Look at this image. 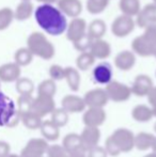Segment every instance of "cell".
Returning a JSON list of instances; mask_svg holds the SVG:
<instances>
[{
	"label": "cell",
	"mask_w": 156,
	"mask_h": 157,
	"mask_svg": "<svg viewBox=\"0 0 156 157\" xmlns=\"http://www.w3.org/2000/svg\"><path fill=\"white\" fill-rule=\"evenodd\" d=\"M87 156L88 157H107L108 154H107V151L105 150V147L96 145V147L88 150Z\"/></svg>",
	"instance_id": "b9f144b4"
},
{
	"label": "cell",
	"mask_w": 156,
	"mask_h": 157,
	"mask_svg": "<svg viewBox=\"0 0 156 157\" xmlns=\"http://www.w3.org/2000/svg\"><path fill=\"white\" fill-rule=\"evenodd\" d=\"M135 135L131 130L124 127L116 129L105 142V150L110 156H119L122 153H128L135 147Z\"/></svg>",
	"instance_id": "7a4b0ae2"
},
{
	"label": "cell",
	"mask_w": 156,
	"mask_h": 157,
	"mask_svg": "<svg viewBox=\"0 0 156 157\" xmlns=\"http://www.w3.org/2000/svg\"><path fill=\"white\" fill-rule=\"evenodd\" d=\"M62 145L67 151V153L77 149H83L82 144H81L80 135L77 134V132H70L67 136H64L62 141Z\"/></svg>",
	"instance_id": "f546056e"
},
{
	"label": "cell",
	"mask_w": 156,
	"mask_h": 157,
	"mask_svg": "<svg viewBox=\"0 0 156 157\" xmlns=\"http://www.w3.org/2000/svg\"><path fill=\"white\" fill-rule=\"evenodd\" d=\"M14 11L11 8L0 9V31L6 30L10 27L12 21H14Z\"/></svg>",
	"instance_id": "8d00e7d4"
},
{
	"label": "cell",
	"mask_w": 156,
	"mask_h": 157,
	"mask_svg": "<svg viewBox=\"0 0 156 157\" xmlns=\"http://www.w3.org/2000/svg\"><path fill=\"white\" fill-rule=\"evenodd\" d=\"M11 147L6 141H0V157H6L10 154Z\"/></svg>",
	"instance_id": "ee69618b"
},
{
	"label": "cell",
	"mask_w": 156,
	"mask_h": 157,
	"mask_svg": "<svg viewBox=\"0 0 156 157\" xmlns=\"http://www.w3.org/2000/svg\"><path fill=\"white\" fill-rule=\"evenodd\" d=\"M154 132H156V122L154 123Z\"/></svg>",
	"instance_id": "f5cc1de1"
},
{
	"label": "cell",
	"mask_w": 156,
	"mask_h": 157,
	"mask_svg": "<svg viewBox=\"0 0 156 157\" xmlns=\"http://www.w3.org/2000/svg\"><path fill=\"white\" fill-rule=\"evenodd\" d=\"M61 107L69 113H79V112L85 111L86 108H87V105H86L83 97L74 94H69L65 95L62 98Z\"/></svg>",
	"instance_id": "e0dca14e"
},
{
	"label": "cell",
	"mask_w": 156,
	"mask_h": 157,
	"mask_svg": "<svg viewBox=\"0 0 156 157\" xmlns=\"http://www.w3.org/2000/svg\"><path fill=\"white\" fill-rule=\"evenodd\" d=\"M87 28L88 24L83 18H80L79 16L72 18L70 24H67V30H65L67 40L71 41L72 43L78 41L80 37L87 34Z\"/></svg>",
	"instance_id": "8fae6325"
},
{
	"label": "cell",
	"mask_w": 156,
	"mask_h": 157,
	"mask_svg": "<svg viewBox=\"0 0 156 157\" xmlns=\"http://www.w3.org/2000/svg\"><path fill=\"white\" fill-rule=\"evenodd\" d=\"M152 108V111H153V114H154V117H156V107H151Z\"/></svg>",
	"instance_id": "816d5d0a"
},
{
	"label": "cell",
	"mask_w": 156,
	"mask_h": 157,
	"mask_svg": "<svg viewBox=\"0 0 156 157\" xmlns=\"http://www.w3.org/2000/svg\"><path fill=\"white\" fill-rule=\"evenodd\" d=\"M36 1H39V2H41L42 4L43 3H46V4H54V3H56L58 0H36Z\"/></svg>",
	"instance_id": "7dc6e473"
},
{
	"label": "cell",
	"mask_w": 156,
	"mask_h": 157,
	"mask_svg": "<svg viewBox=\"0 0 156 157\" xmlns=\"http://www.w3.org/2000/svg\"><path fill=\"white\" fill-rule=\"evenodd\" d=\"M21 1H30V0H21Z\"/></svg>",
	"instance_id": "db71d44e"
},
{
	"label": "cell",
	"mask_w": 156,
	"mask_h": 157,
	"mask_svg": "<svg viewBox=\"0 0 156 157\" xmlns=\"http://www.w3.org/2000/svg\"><path fill=\"white\" fill-rule=\"evenodd\" d=\"M131 118L135 121L140 123H146L151 121L154 118L152 108L151 106L144 105V104H140V105H136L131 110Z\"/></svg>",
	"instance_id": "603a6c76"
},
{
	"label": "cell",
	"mask_w": 156,
	"mask_h": 157,
	"mask_svg": "<svg viewBox=\"0 0 156 157\" xmlns=\"http://www.w3.org/2000/svg\"><path fill=\"white\" fill-rule=\"evenodd\" d=\"M83 99H85L87 107L104 108L109 101L106 91H105V89H102V88H95V89L89 90L85 94Z\"/></svg>",
	"instance_id": "7c38bea8"
},
{
	"label": "cell",
	"mask_w": 156,
	"mask_h": 157,
	"mask_svg": "<svg viewBox=\"0 0 156 157\" xmlns=\"http://www.w3.org/2000/svg\"><path fill=\"white\" fill-rule=\"evenodd\" d=\"M21 66L15 62L4 63L0 66V81L2 82H14L21 77Z\"/></svg>",
	"instance_id": "d6986e66"
},
{
	"label": "cell",
	"mask_w": 156,
	"mask_h": 157,
	"mask_svg": "<svg viewBox=\"0 0 156 157\" xmlns=\"http://www.w3.org/2000/svg\"><path fill=\"white\" fill-rule=\"evenodd\" d=\"M21 122V113L15 103L0 91V127H14Z\"/></svg>",
	"instance_id": "277c9868"
},
{
	"label": "cell",
	"mask_w": 156,
	"mask_h": 157,
	"mask_svg": "<svg viewBox=\"0 0 156 157\" xmlns=\"http://www.w3.org/2000/svg\"><path fill=\"white\" fill-rule=\"evenodd\" d=\"M119 8L122 14L136 17L139 11L141 10V4H140V0H120Z\"/></svg>",
	"instance_id": "4316f807"
},
{
	"label": "cell",
	"mask_w": 156,
	"mask_h": 157,
	"mask_svg": "<svg viewBox=\"0 0 156 157\" xmlns=\"http://www.w3.org/2000/svg\"><path fill=\"white\" fill-rule=\"evenodd\" d=\"M152 151L156 153V136H155V140H154V143H153V147H152Z\"/></svg>",
	"instance_id": "681fc988"
},
{
	"label": "cell",
	"mask_w": 156,
	"mask_h": 157,
	"mask_svg": "<svg viewBox=\"0 0 156 157\" xmlns=\"http://www.w3.org/2000/svg\"><path fill=\"white\" fill-rule=\"evenodd\" d=\"M136 25L140 28H146L150 25L156 24V3L146 4L144 8H141L139 13L136 16Z\"/></svg>",
	"instance_id": "5bb4252c"
},
{
	"label": "cell",
	"mask_w": 156,
	"mask_h": 157,
	"mask_svg": "<svg viewBox=\"0 0 156 157\" xmlns=\"http://www.w3.org/2000/svg\"><path fill=\"white\" fill-rule=\"evenodd\" d=\"M27 47L32 52L43 60H50L56 55V48L52 43L42 32H32L27 39Z\"/></svg>",
	"instance_id": "3957f363"
},
{
	"label": "cell",
	"mask_w": 156,
	"mask_h": 157,
	"mask_svg": "<svg viewBox=\"0 0 156 157\" xmlns=\"http://www.w3.org/2000/svg\"><path fill=\"white\" fill-rule=\"evenodd\" d=\"M49 77L55 81H59L64 79L65 67H62L59 64H52L49 67Z\"/></svg>",
	"instance_id": "60d3db41"
},
{
	"label": "cell",
	"mask_w": 156,
	"mask_h": 157,
	"mask_svg": "<svg viewBox=\"0 0 156 157\" xmlns=\"http://www.w3.org/2000/svg\"><path fill=\"white\" fill-rule=\"evenodd\" d=\"M69 112L65 111L62 107L57 108L50 113V120L55 123L58 127H64L69 122Z\"/></svg>",
	"instance_id": "e575fe53"
},
{
	"label": "cell",
	"mask_w": 156,
	"mask_h": 157,
	"mask_svg": "<svg viewBox=\"0 0 156 157\" xmlns=\"http://www.w3.org/2000/svg\"><path fill=\"white\" fill-rule=\"evenodd\" d=\"M146 97H148L149 104H150L151 107H156V87L155 86L151 89V91L149 92Z\"/></svg>",
	"instance_id": "f6af8a7d"
},
{
	"label": "cell",
	"mask_w": 156,
	"mask_h": 157,
	"mask_svg": "<svg viewBox=\"0 0 156 157\" xmlns=\"http://www.w3.org/2000/svg\"><path fill=\"white\" fill-rule=\"evenodd\" d=\"M6 157H21V155H17V154H11L10 153Z\"/></svg>",
	"instance_id": "f907efd6"
},
{
	"label": "cell",
	"mask_w": 156,
	"mask_h": 157,
	"mask_svg": "<svg viewBox=\"0 0 156 157\" xmlns=\"http://www.w3.org/2000/svg\"><path fill=\"white\" fill-rule=\"evenodd\" d=\"M153 1H154V3H156V0H153Z\"/></svg>",
	"instance_id": "11a10c76"
},
{
	"label": "cell",
	"mask_w": 156,
	"mask_h": 157,
	"mask_svg": "<svg viewBox=\"0 0 156 157\" xmlns=\"http://www.w3.org/2000/svg\"><path fill=\"white\" fill-rule=\"evenodd\" d=\"M144 34L148 37H150L151 40L156 42V24L154 25H150L148 27L144 28Z\"/></svg>",
	"instance_id": "7bdbcfd3"
},
{
	"label": "cell",
	"mask_w": 156,
	"mask_h": 157,
	"mask_svg": "<svg viewBox=\"0 0 156 157\" xmlns=\"http://www.w3.org/2000/svg\"><path fill=\"white\" fill-rule=\"evenodd\" d=\"M153 87H154V85H153V80L151 79V77L146 74H140L136 76L131 89V93L134 95L143 97L149 94V92L151 91Z\"/></svg>",
	"instance_id": "2e32d148"
},
{
	"label": "cell",
	"mask_w": 156,
	"mask_h": 157,
	"mask_svg": "<svg viewBox=\"0 0 156 157\" xmlns=\"http://www.w3.org/2000/svg\"><path fill=\"white\" fill-rule=\"evenodd\" d=\"M40 132L43 138L47 141H57L60 137V127H58L51 120L43 121L40 126Z\"/></svg>",
	"instance_id": "7402d4cb"
},
{
	"label": "cell",
	"mask_w": 156,
	"mask_h": 157,
	"mask_svg": "<svg viewBox=\"0 0 156 157\" xmlns=\"http://www.w3.org/2000/svg\"><path fill=\"white\" fill-rule=\"evenodd\" d=\"M34 17L36 24L47 34L58 36L67 30V16L54 4H41L34 11Z\"/></svg>",
	"instance_id": "6da1fadb"
},
{
	"label": "cell",
	"mask_w": 156,
	"mask_h": 157,
	"mask_svg": "<svg viewBox=\"0 0 156 157\" xmlns=\"http://www.w3.org/2000/svg\"><path fill=\"white\" fill-rule=\"evenodd\" d=\"M67 157H88L87 151L85 149H77L67 153Z\"/></svg>",
	"instance_id": "bcb514c9"
},
{
	"label": "cell",
	"mask_w": 156,
	"mask_h": 157,
	"mask_svg": "<svg viewBox=\"0 0 156 157\" xmlns=\"http://www.w3.org/2000/svg\"><path fill=\"white\" fill-rule=\"evenodd\" d=\"M42 119L43 118H41L40 116L36 114L32 111H28L21 114V122L25 125V127H27L28 129L31 130L40 129V126H41L42 122H43Z\"/></svg>",
	"instance_id": "f1b7e54d"
},
{
	"label": "cell",
	"mask_w": 156,
	"mask_h": 157,
	"mask_svg": "<svg viewBox=\"0 0 156 157\" xmlns=\"http://www.w3.org/2000/svg\"><path fill=\"white\" fill-rule=\"evenodd\" d=\"M57 6L67 17L75 18L82 12V3L80 0H58Z\"/></svg>",
	"instance_id": "ac0fdd59"
},
{
	"label": "cell",
	"mask_w": 156,
	"mask_h": 157,
	"mask_svg": "<svg viewBox=\"0 0 156 157\" xmlns=\"http://www.w3.org/2000/svg\"><path fill=\"white\" fill-rule=\"evenodd\" d=\"M92 77L93 80L98 85H105L109 83L112 80L113 71L112 66L108 62H101L94 66L92 71Z\"/></svg>",
	"instance_id": "9a60e30c"
},
{
	"label": "cell",
	"mask_w": 156,
	"mask_h": 157,
	"mask_svg": "<svg viewBox=\"0 0 156 157\" xmlns=\"http://www.w3.org/2000/svg\"><path fill=\"white\" fill-rule=\"evenodd\" d=\"M43 157H47V156H43Z\"/></svg>",
	"instance_id": "680465c9"
},
{
	"label": "cell",
	"mask_w": 156,
	"mask_h": 157,
	"mask_svg": "<svg viewBox=\"0 0 156 157\" xmlns=\"http://www.w3.org/2000/svg\"><path fill=\"white\" fill-rule=\"evenodd\" d=\"M109 4V0H87L86 8L92 15H97L103 13Z\"/></svg>",
	"instance_id": "836d02e7"
},
{
	"label": "cell",
	"mask_w": 156,
	"mask_h": 157,
	"mask_svg": "<svg viewBox=\"0 0 156 157\" xmlns=\"http://www.w3.org/2000/svg\"><path fill=\"white\" fill-rule=\"evenodd\" d=\"M89 52L93 55L95 59L105 60V59L109 58V56L111 55V46L105 40L96 39L92 41L91 47H90Z\"/></svg>",
	"instance_id": "44dd1931"
},
{
	"label": "cell",
	"mask_w": 156,
	"mask_h": 157,
	"mask_svg": "<svg viewBox=\"0 0 156 157\" xmlns=\"http://www.w3.org/2000/svg\"><path fill=\"white\" fill-rule=\"evenodd\" d=\"M155 140V135L150 132H141L135 135V147L139 151H146L149 149H152L153 143Z\"/></svg>",
	"instance_id": "cb8c5ba5"
},
{
	"label": "cell",
	"mask_w": 156,
	"mask_h": 157,
	"mask_svg": "<svg viewBox=\"0 0 156 157\" xmlns=\"http://www.w3.org/2000/svg\"><path fill=\"white\" fill-rule=\"evenodd\" d=\"M154 57H155V58H156V52H155V55H154Z\"/></svg>",
	"instance_id": "9f6ffc18"
},
{
	"label": "cell",
	"mask_w": 156,
	"mask_h": 157,
	"mask_svg": "<svg viewBox=\"0 0 156 157\" xmlns=\"http://www.w3.org/2000/svg\"><path fill=\"white\" fill-rule=\"evenodd\" d=\"M107 113L104 108L101 107H87L83 112L82 122L85 126H95L100 127L105 123Z\"/></svg>",
	"instance_id": "30bf717a"
},
{
	"label": "cell",
	"mask_w": 156,
	"mask_h": 157,
	"mask_svg": "<svg viewBox=\"0 0 156 157\" xmlns=\"http://www.w3.org/2000/svg\"><path fill=\"white\" fill-rule=\"evenodd\" d=\"M105 91L109 101H112L115 103H123L128 101L133 94L131 87L117 80H111L109 83H107Z\"/></svg>",
	"instance_id": "5b68a950"
},
{
	"label": "cell",
	"mask_w": 156,
	"mask_h": 157,
	"mask_svg": "<svg viewBox=\"0 0 156 157\" xmlns=\"http://www.w3.org/2000/svg\"><path fill=\"white\" fill-rule=\"evenodd\" d=\"M33 97L32 95H21L17 98V110L21 114L30 111Z\"/></svg>",
	"instance_id": "74e56055"
},
{
	"label": "cell",
	"mask_w": 156,
	"mask_h": 157,
	"mask_svg": "<svg viewBox=\"0 0 156 157\" xmlns=\"http://www.w3.org/2000/svg\"><path fill=\"white\" fill-rule=\"evenodd\" d=\"M56 92H57L56 81L52 80L51 78L43 80L38 87V94H41V95H46V96L54 97Z\"/></svg>",
	"instance_id": "d590c367"
},
{
	"label": "cell",
	"mask_w": 156,
	"mask_h": 157,
	"mask_svg": "<svg viewBox=\"0 0 156 157\" xmlns=\"http://www.w3.org/2000/svg\"><path fill=\"white\" fill-rule=\"evenodd\" d=\"M155 76H156V71H155Z\"/></svg>",
	"instance_id": "6f0895ef"
},
{
	"label": "cell",
	"mask_w": 156,
	"mask_h": 157,
	"mask_svg": "<svg viewBox=\"0 0 156 157\" xmlns=\"http://www.w3.org/2000/svg\"><path fill=\"white\" fill-rule=\"evenodd\" d=\"M47 157H67V151L63 147L62 144H51L48 145Z\"/></svg>",
	"instance_id": "ab89813d"
},
{
	"label": "cell",
	"mask_w": 156,
	"mask_h": 157,
	"mask_svg": "<svg viewBox=\"0 0 156 157\" xmlns=\"http://www.w3.org/2000/svg\"><path fill=\"white\" fill-rule=\"evenodd\" d=\"M136 64V55L131 50H122L116 56L115 65L118 70L127 72L131 70Z\"/></svg>",
	"instance_id": "ffe728a7"
},
{
	"label": "cell",
	"mask_w": 156,
	"mask_h": 157,
	"mask_svg": "<svg viewBox=\"0 0 156 157\" xmlns=\"http://www.w3.org/2000/svg\"><path fill=\"white\" fill-rule=\"evenodd\" d=\"M136 21L134 17L121 14L111 24V32L117 37H125L134 31Z\"/></svg>",
	"instance_id": "52a82bcc"
},
{
	"label": "cell",
	"mask_w": 156,
	"mask_h": 157,
	"mask_svg": "<svg viewBox=\"0 0 156 157\" xmlns=\"http://www.w3.org/2000/svg\"><path fill=\"white\" fill-rule=\"evenodd\" d=\"M33 14V4L31 1H21L14 11V18L19 21H27Z\"/></svg>",
	"instance_id": "83f0119b"
},
{
	"label": "cell",
	"mask_w": 156,
	"mask_h": 157,
	"mask_svg": "<svg viewBox=\"0 0 156 157\" xmlns=\"http://www.w3.org/2000/svg\"><path fill=\"white\" fill-rule=\"evenodd\" d=\"M107 31L106 23L102 19H94L88 25L87 33L92 40L103 39Z\"/></svg>",
	"instance_id": "484cf974"
},
{
	"label": "cell",
	"mask_w": 156,
	"mask_h": 157,
	"mask_svg": "<svg viewBox=\"0 0 156 157\" xmlns=\"http://www.w3.org/2000/svg\"><path fill=\"white\" fill-rule=\"evenodd\" d=\"M143 157H156V153L155 152H151V153L146 154V155L143 156Z\"/></svg>",
	"instance_id": "c3c4849f"
},
{
	"label": "cell",
	"mask_w": 156,
	"mask_h": 157,
	"mask_svg": "<svg viewBox=\"0 0 156 157\" xmlns=\"http://www.w3.org/2000/svg\"><path fill=\"white\" fill-rule=\"evenodd\" d=\"M16 91L21 95H32L34 91V83L27 77H19L16 81Z\"/></svg>",
	"instance_id": "1f68e13d"
},
{
	"label": "cell",
	"mask_w": 156,
	"mask_h": 157,
	"mask_svg": "<svg viewBox=\"0 0 156 157\" xmlns=\"http://www.w3.org/2000/svg\"><path fill=\"white\" fill-rule=\"evenodd\" d=\"M64 79L67 80V83L72 91L76 92L80 88L81 77L79 74V70L72 66H67L64 73Z\"/></svg>",
	"instance_id": "d4e9b609"
},
{
	"label": "cell",
	"mask_w": 156,
	"mask_h": 157,
	"mask_svg": "<svg viewBox=\"0 0 156 157\" xmlns=\"http://www.w3.org/2000/svg\"><path fill=\"white\" fill-rule=\"evenodd\" d=\"M92 41H93V40H92L87 33V34H85L82 37H80L78 41L74 42L73 45H74V47H75V49L78 50L79 52H89L90 47H91Z\"/></svg>",
	"instance_id": "f35d334b"
},
{
	"label": "cell",
	"mask_w": 156,
	"mask_h": 157,
	"mask_svg": "<svg viewBox=\"0 0 156 157\" xmlns=\"http://www.w3.org/2000/svg\"><path fill=\"white\" fill-rule=\"evenodd\" d=\"M81 144L82 147L88 151L92 147L98 145V142L101 140V130L100 127L95 126H85L80 134Z\"/></svg>",
	"instance_id": "4fadbf2b"
},
{
	"label": "cell",
	"mask_w": 156,
	"mask_h": 157,
	"mask_svg": "<svg viewBox=\"0 0 156 157\" xmlns=\"http://www.w3.org/2000/svg\"><path fill=\"white\" fill-rule=\"evenodd\" d=\"M33 55L29 50L28 47H21L16 50L14 55V62L18 64L19 66H27L32 62L33 59Z\"/></svg>",
	"instance_id": "4dcf8cb0"
},
{
	"label": "cell",
	"mask_w": 156,
	"mask_h": 157,
	"mask_svg": "<svg viewBox=\"0 0 156 157\" xmlns=\"http://www.w3.org/2000/svg\"><path fill=\"white\" fill-rule=\"evenodd\" d=\"M131 49L140 57H152L156 52V42L148 37L146 34H141L139 36L135 37L131 43Z\"/></svg>",
	"instance_id": "8992f818"
},
{
	"label": "cell",
	"mask_w": 156,
	"mask_h": 157,
	"mask_svg": "<svg viewBox=\"0 0 156 157\" xmlns=\"http://www.w3.org/2000/svg\"><path fill=\"white\" fill-rule=\"evenodd\" d=\"M96 59L90 52H80L79 56L76 59V66L79 71H88L95 62Z\"/></svg>",
	"instance_id": "d6a6232c"
},
{
	"label": "cell",
	"mask_w": 156,
	"mask_h": 157,
	"mask_svg": "<svg viewBox=\"0 0 156 157\" xmlns=\"http://www.w3.org/2000/svg\"><path fill=\"white\" fill-rule=\"evenodd\" d=\"M48 142L44 138H32L21 152V157H43L47 152Z\"/></svg>",
	"instance_id": "9c48e42d"
},
{
	"label": "cell",
	"mask_w": 156,
	"mask_h": 157,
	"mask_svg": "<svg viewBox=\"0 0 156 157\" xmlns=\"http://www.w3.org/2000/svg\"><path fill=\"white\" fill-rule=\"evenodd\" d=\"M55 109H56V103H55L54 97L38 94V96L34 97L32 101L30 111L43 118V117L50 114Z\"/></svg>",
	"instance_id": "ba28073f"
}]
</instances>
